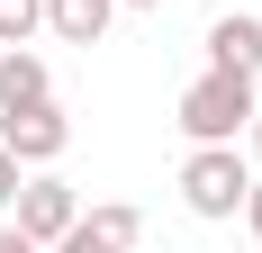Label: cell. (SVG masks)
<instances>
[{
	"instance_id": "obj_11",
	"label": "cell",
	"mask_w": 262,
	"mask_h": 253,
	"mask_svg": "<svg viewBox=\"0 0 262 253\" xmlns=\"http://www.w3.org/2000/svg\"><path fill=\"white\" fill-rule=\"evenodd\" d=\"M244 226L262 235V181H253V190H244Z\"/></svg>"
},
{
	"instance_id": "obj_9",
	"label": "cell",
	"mask_w": 262,
	"mask_h": 253,
	"mask_svg": "<svg viewBox=\"0 0 262 253\" xmlns=\"http://www.w3.org/2000/svg\"><path fill=\"white\" fill-rule=\"evenodd\" d=\"M46 27V0H0V46H27Z\"/></svg>"
},
{
	"instance_id": "obj_10",
	"label": "cell",
	"mask_w": 262,
	"mask_h": 253,
	"mask_svg": "<svg viewBox=\"0 0 262 253\" xmlns=\"http://www.w3.org/2000/svg\"><path fill=\"white\" fill-rule=\"evenodd\" d=\"M18 181H27V163H18V154H9V145H0V208L18 199Z\"/></svg>"
},
{
	"instance_id": "obj_14",
	"label": "cell",
	"mask_w": 262,
	"mask_h": 253,
	"mask_svg": "<svg viewBox=\"0 0 262 253\" xmlns=\"http://www.w3.org/2000/svg\"><path fill=\"white\" fill-rule=\"evenodd\" d=\"M118 9H163V0H118Z\"/></svg>"
},
{
	"instance_id": "obj_5",
	"label": "cell",
	"mask_w": 262,
	"mask_h": 253,
	"mask_svg": "<svg viewBox=\"0 0 262 253\" xmlns=\"http://www.w3.org/2000/svg\"><path fill=\"white\" fill-rule=\"evenodd\" d=\"M136 235H145V217H136L127 199H108V208H81L46 253H136Z\"/></svg>"
},
{
	"instance_id": "obj_2",
	"label": "cell",
	"mask_w": 262,
	"mask_h": 253,
	"mask_svg": "<svg viewBox=\"0 0 262 253\" xmlns=\"http://www.w3.org/2000/svg\"><path fill=\"white\" fill-rule=\"evenodd\" d=\"M244 190H253V163H244L235 145H190V163H181V199H190V217H235Z\"/></svg>"
},
{
	"instance_id": "obj_8",
	"label": "cell",
	"mask_w": 262,
	"mask_h": 253,
	"mask_svg": "<svg viewBox=\"0 0 262 253\" xmlns=\"http://www.w3.org/2000/svg\"><path fill=\"white\" fill-rule=\"evenodd\" d=\"M108 18H118V0H46V27L63 36V46H100Z\"/></svg>"
},
{
	"instance_id": "obj_6",
	"label": "cell",
	"mask_w": 262,
	"mask_h": 253,
	"mask_svg": "<svg viewBox=\"0 0 262 253\" xmlns=\"http://www.w3.org/2000/svg\"><path fill=\"white\" fill-rule=\"evenodd\" d=\"M208 64H217V73H253V81H262V18H253V9H235V18L208 27Z\"/></svg>"
},
{
	"instance_id": "obj_12",
	"label": "cell",
	"mask_w": 262,
	"mask_h": 253,
	"mask_svg": "<svg viewBox=\"0 0 262 253\" xmlns=\"http://www.w3.org/2000/svg\"><path fill=\"white\" fill-rule=\"evenodd\" d=\"M0 253H46V244H27L18 226H0Z\"/></svg>"
},
{
	"instance_id": "obj_7",
	"label": "cell",
	"mask_w": 262,
	"mask_h": 253,
	"mask_svg": "<svg viewBox=\"0 0 262 253\" xmlns=\"http://www.w3.org/2000/svg\"><path fill=\"white\" fill-rule=\"evenodd\" d=\"M54 100V73H46V54H27V46H0V109H36Z\"/></svg>"
},
{
	"instance_id": "obj_1",
	"label": "cell",
	"mask_w": 262,
	"mask_h": 253,
	"mask_svg": "<svg viewBox=\"0 0 262 253\" xmlns=\"http://www.w3.org/2000/svg\"><path fill=\"white\" fill-rule=\"evenodd\" d=\"M253 109H262L253 100V73H217L208 64V73L181 91V136L190 145H235L244 126H253Z\"/></svg>"
},
{
	"instance_id": "obj_13",
	"label": "cell",
	"mask_w": 262,
	"mask_h": 253,
	"mask_svg": "<svg viewBox=\"0 0 262 253\" xmlns=\"http://www.w3.org/2000/svg\"><path fill=\"white\" fill-rule=\"evenodd\" d=\"M244 145H253V163H262V109H253V126H244Z\"/></svg>"
},
{
	"instance_id": "obj_3",
	"label": "cell",
	"mask_w": 262,
	"mask_h": 253,
	"mask_svg": "<svg viewBox=\"0 0 262 253\" xmlns=\"http://www.w3.org/2000/svg\"><path fill=\"white\" fill-rule=\"evenodd\" d=\"M9 217H18V235H27V244H54V235H63V226L81 217V199H73V181H54L46 163H36V172L18 181V199H9Z\"/></svg>"
},
{
	"instance_id": "obj_4",
	"label": "cell",
	"mask_w": 262,
	"mask_h": 253,
	"mask_svg": "<svg viewBox=\"0 0 262 253\" xmlns=\"http://www.w3.org/2000/svg\"><path fill=\"white\" fill-rule=\"evenodd\" d=\"M0 145L36 172V163H54V154L73 145V118H63L54 100H36V109H0Z\"/></svg>"
}]
</instances>
